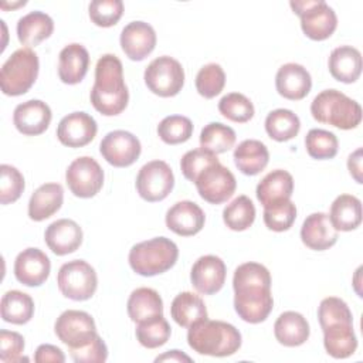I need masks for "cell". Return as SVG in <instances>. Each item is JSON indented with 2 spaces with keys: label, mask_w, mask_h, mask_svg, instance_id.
Returning <instances> with one entry per match:
<instances>
[{
  "label": "cell",
  "mask_w": 363,
  "mask_h": 363,
  "mask_svg": "<svg viewBox=\"0 0 363 363\" xmlns=\"http://www.w3.org/2000/svg\"><path fill=\"white\" fill-rule=\"evenodd\" d=\"M102 157L115 167H128L140 156L139 139L128 130H112L104 136L99 145Z\"/></svg>",
  "instance_id": "obj_14"
},
{
  "label": "cell",
  "mask_w": 363,
  "mask_h": 363,
  "mask_svg": "<svg viewBox=\"0 0 363 363\" xmlns=\"http://www.w3.org/2000/svg\"><path fill=\"white\" fill-rule=\"evenodd\" d=\"M194 183L200 197L210 204H221L227 201L237 187L234 174L220 162L203 170Z\"/></svg>",
  "instance_id": "obj_13"
},
{
  "label": "cell",
  "mask_w": 363,
  "mask_h": 363,
  "mask_svg": "<svg viewBox=\"0 0 363 363\" xmlns=\"http://www.w3.org/2000/svg\"><path fill=\"white\" fill-rule=\"evenodd\" d=\"M159 138L167 145H179L190 139L193 135V123L187 116L170 115L157 125Z\"/></svg>",
  "instance_id": "obj_41"
},
{
  "label": "cell",
  "mask_w": 363,
  "mask_h": 363,
  "mask_svg": "<svg viewBox=\"0 0 363 363\" xmlns=\"http://www.w3.org/2000/svg\"><path fill=\"white\" fill-rule=\"evenodd\" d=\"M51 271L50 258L40 248L23 250L14 261V275L26 286L43 285Z\"/></svg>",
  "instance_id": "obj_16"
},
{
  "label": "cell",
  "mask_w": 363,
  "mask_h": 363,
  "mask_svg": "<svg viewBox=\"0 0 363 363\" xmlns=\"http://www.w3.org/2000/svg\"><path fill=\"white\" fill-rule=\"evenodd\" d=\"M57 337L69 349H77L88 345L98 333L94 318L77 309L62 312L54 325Z\"/></svg>",
  "instance_id": "obj_9"
},
{
  "label": "cell",
  "mask_w": 363,
  "mask_h": 363,
  "mask_svg": "<svg viewBox=\"0 0 363 363\" xmlns=\"http://www.w3.org/2000/svg\"><path fill=\"white\" fill-rule=\"evenodd\" d=\"M54 31L52 18L43 11H30L17 21V38L30 47L38 45Z\"/></svg>",
  "instance_id": "obj_30"
},
{
  "label": "cell",
  "mask_w": 363,
  "mask_h": 363,
  "mask_svg": "<svg viewBox=\"0 0 363 363\" xmlns=\"http://www.w3.org/2000/svg\"><path fill=\"white\" fill-rule=\"evenodd\" d=\"M347 169L357 183H362V149H356L347 159Z\"/></svg>",
  "instance_id": "obj_53"
},
{
  "label": "cell",
  "mask_w": 363,
  "mask_h": 363,
  "mask_svg": "<svg viewBox=\"0 0 363 363\" xmlns=\"http://www.w3.org/2000/svg\"><path fill=\"white\" fill-rule=\"evenodd\" d=\"M65 182L74 196L89 199L102 189L104 170L94 157L81 156L68 166Z\"/></svg>",
  "instance_id": "obj_11"
},
{
  "label": "cell",
  "mask_w": 363,
  "mask_h": 363,
  "mask_svg": "<svg viewBox=\"0 0 363 363\" xmlns=\"http://www.w3.org/2000/svg\"><path fill=\"white\" fill-rule=\"evenodd\" d=\"M301 121L296 113L289 109L271 111L265 118V130L268 136L277 142H286L298 135Z\"/></svg>",
  "instance_id": "obj_36"
},
{
  "label": "cell",
  "mask_w": 363,
  "mask_h": 363,
  "mask_svg": "<svg viewBox=\"0 0 363 363\" xmlns=\"http://www.w3.org/2000/svg\"><path fill=\"white\" fill-rule=\"evenodd\" d=\"M218 163V157L217 155L199 147V149H193L189 150L187 153L183 155L182 160H180V169L183 176L190 180V182H196L197 176L206 170L208 166Z\"/></svg>",
  "instance_id": "obj_46"
},
{
  "label": "cell",
  "mask_w": 363,
  "mask_h": 363,
  "mask_svg": "<svg viewBox=\"0 0 363 363\" xmlns=\"http://www.w3.org/2000/svg\"><path fill=\"white\" fill-rule=\"evenodd\" d=\"M323 330V346L326 352L335 359H346L357 349V337L353 325L337 323L330 325Z\"/></svg>",
  "instance_id": "obj_31"
},
{
  "label": "cell",
  "mask_w": 363,
  "mask_h": 363,
  "mask_svg": "<svg viewBox=\"0 0 363 363\" xmlns=\"http://www.w3.org/2000/svg\"><path fill=\"white\" fill-rule=\"evenodd\" d=\"M52 113L50 106L40 99H30L18 104L13 113L16 129L27 136H37L47 130Z\"/></svg>",
  "instance_id": "obj_18"
},
{
  "label": "cell",
  "mask_w": 363,
  "mask_h": 363,
  "mask_svg": "<svg viewBox=\"0 0 363 363\" xmlns=\"http://www.w3.org/2000/svg\"><path fill=\"white\" fill-rule=\"evenodd\" d=\"M294 191L291 173L282 169L269 172L257 186V199L265 207L278 201L289 200Z\"/></svg>",
  "instance_id": "obj_28"
},
{
  "label": "cell",
  "mask_w": 363,
  "mask_h": 363,
  "mask_svg": "<svg viewBox=\"0 0 363 363\" xmlns=\"http://www.w3.org/2000/svg\"><path fill=\"white\" fill-rule=\"evenodd\" d=\"M309 333V323L299 312H284L274 323V335L277 340L288 347L303 345L308 340Z\"/></svg>",
  "instance_id": "obj_27"
},
{
  "label": "cell",
  "mask_w": 363,
  "mask_h": 363,
  "mask_svg": "<svg viewBox=\"0 0 363 363\" xmlns=\"http://www.w3.org/2000/svg\"><path fill=\"white\" fill-rule=\"evenodd\" d=\"M170 315L177 325L190 328L191 325L207 319V309L199 295L193 292H182L173 299Z\"/></svg>",
  "instance_id": "obj_34"
},
{
  "label": "cell",
  "mask_w": 363,
  "mask_h": 363,
  "mask_svg": "<svg viewBox=\"0 0 363 363\" xmlns=\"http://www.w3.org/2000/svg\"><path fill=\"white\" fill-rule=\"evenodd\" d=\"M0 174V203H14L24 191V177L14 166L10 164H1Z\"/></svg>",
  "instance_id": "obj_49"
},
{
  "label": "cell",
  "mask_w": 363,
  "mask_h": 363,
  "mask_svg": "<svg viewBox=\"0 0 363 363\" xmlns=\"http://www.w3.org/2000/svg\"><path fill=\"white\" fill-rule=\"evenodd\" d=\"M268 160V149L261 140L245 139L234 149V163L242 174H258L267 167Z\"/></svg>",
  "instance_id": "obj_29"
},
{
  "label": "cell",
  "mask_w": 363,
  "mask_h": 363,
  "mask_svg": "<svg viewBox=\"0 0 363 363\" xmlns=\"http://www.w3.org/2000/svg\"><path fill=\"white\" fill-rule=\"evenodd\" d=\"M0 311L4 322L24 325L34 315V301L26 292L17 289L7 291L1 298Z\"/></svg>",
  "instance_id": "obj_35"
},
{
  "label": "cell",
  "mask_w": 363,
  "mask_h": 363,
  "mask_svg": "<svg viewBox=\"0 0 363 363\" xmlns=\"http://www.w3.org/2000/svg\"><path fill=\"white\" fill-rule=\"evenodd\" d=\"M174 186L170 166L163 160H152L143 164L136 176V190L146 201H160L169 196Z\"/></svg>",
  "instance_id": "obj_10"
},
{
  "label": "cell",
  "mask_w": 363,
  "mask_h": 363,
  "mask_svg": "<svg viewBox=\"0 0 363 363\" xmlns=\"http://www.w3.org/2000/svg\"><path fill=\"white\" fill-rule=\"evenodd\" d=\"M234 309L248 323L264 322L272 311L274 299L269 286L248 285L234 289Z\"/></svg>",
  "instance_id": "obj_12"
},
{
  "label": "cell",
  "mask_w": 363,
  "mask_h": 363,
  "mask_svg": "<svg viewBox=\"0 0 363 363\" xmlns=\"http://www.w3.org/2000/svg\"><path fill=\"white\" fill-rule=\"evenodd\" d=\"M38 55L28 47L16 50L0 69V86L4 95L26 94L38 77Z\"/></svg>",
  "instance_id": "obj_5"
},
{
  "label": "cell",
  "mask_w": 363,
  "mask_h": 363,
  "mask_svg": "<svg viewBox=\"0 0 363 363\" xmlns=\"http://www.w3.org/2000/svg\"><path fill=\"white\" fill-rule=\"evenodd\" d=\"M311 113L315 121L339 129H354L362 121L360 105L337 89H325L311 104Z\"/></svg>",
  "instance_id": "obj_3"
},
{
  "label": "cell",
  "mask_w": 363,
  "mask_h": 363,
  "mask_svg": "<svg viewBox=\"0 0 363 363\" xmlns=\"http://www.w3.org/2000/svg\"><path fill=\"white\" fill-rule=\"evenodd\" d=\"M295 218L296 207L291 200L278 201L264 207V223L272 231L281 233L289 230Z\"/></svg>",
  "instance_id": "obj_44"
},
{
  "label": "cell",
  "mask_w": 363,
  "mask_h": 363,
  "mask_svg": "<svg viewBox=\"0 0 363 363\" xmlns=\"http://www.w3.org/2000/svg\"><path fill=\"white\" fill-rule=\"evenodd\" d=\"M172 333L169 322L159 315L156 318L139 322L136 325V339L139 343L147 349H156L163 346Z\"/></svg>",
  "instance_id": "obj_39"
},
{
  "label": "cell",
  "mask_w": 363,
  "mask_h": 363,
  "mask_svg": "<svg viewBox=\"0 0 363 363\" xmlns=\"http://www.w3.org/2000/svg\"><path fill=\"white\" fill-rule=\"evenodd\" d=\"M248 285H259L271 288L269 271L258 262H245L237 267L233 277V288H241Z\"/></svg>",
  "instance_id": "obj_48"
},
{
  "label": "cell",
  "mask_w": 363,
  "mask_h": 363,
  "mask_svg": "<svg viewBox=\"0 0 363 363\" xmlns=\"http://www.w3.org/2000/svg\"><path fill=\"white\" fill-rule=\"evenodd\" d=\"M224 224L233 231L250 228L255 220V207L250 197L238 196L223 210Z\"/></svg>",
  "instance_id": "obj_37"
},
{
  "label": "cell",
  "mask_w": 363,
  "mask_h": 363,
  "mask_svg": "<svg viewBox=\"0 0 363 363\" xmlns=\"http://www.w3.org/2000/svg\"><path fill=\"white\" fill-rule=\"evenodd\" d=\"M98 130L96 121L86 112H72L57 126L58 140L68 147H82L94 140Z\"/></svg>",
  "instance_id": "obj_15"
},
{
  "label": "cell",
  "mask_w": 363,
  "mask_h": 363,
  "mask_svg": "<svg viewBox=\"0 0 363 363\" xmlns=\"http://www.w3.org/2000/svg\"><path fill=\"white\" fill-rule=\"evenodd\" d=\"M24 4H26V1H18L17 4H13V3H11V9H13V7H18V6H24ZM0 7H1V9H7L9 6L4 4V3H0Z\"/></svg>",
  "instance_id": "obj_55"
},
{
  "label": "cell",
  "mask_w": 363,
  "mask_h": 363,
  "mask_svg": "<svg viewBox=\"0 0 363 363\" xmlns=\"http://www.w3.org/2000/svg\"><path fill=\"white\" fill-rule=\"evenodd\" d=\"M187 342L200 354L225 357L241 347V333L231 323L203 319L189 328Z\"/></svg>",
  "instance_id": "obj_2"
},
{
  "label": "cell",
  "mask_w": 363,
  "mask_h": 363,
  "mask_svg": "<svg viewBox=\"0 0 363 363\" xmlns=\"http://www.w3.org/2000/svg\"><path fill=\"white\" fill-rule=\"evenodd\" d=\"M328 65L335 79L352 84L362 74V54L352 45H340L330 52Z\"/></svg>",
  "instance_id": "obj_25"
},
{
  "label": "cell",
  "mask_w": 363,
  "mask_h": 363,
  "mask_svg": "<svg viewBox=\"0 0 363 363\" xmlns=\"http://www.w3.org/2000/svg\"><path fill=\"white\" fill-rule=\"evenodd\" d=\"M225 85V74L224 69L221 68L220 64L211 62L200 68L196 77V89L197 92L207 98L211 99L217 96Z\"/></svg>",
  "instance_id": "obj_43"
},
{
  "label": "cell",
  "mask_w": 363,
  "mask_h": 363,
  "mask_svg": "<svg viewBox=\"0 0 363 363\" xmlns=\"http://www.w3.org/2000/svg\"><path fill=\"white\" fill-rule=\"evenodd\" d=\"M179 257L177 245L166 237H155L135 244L129 251L130 268L142 277H153L170 269Z\"/></svg>",
  "instance_id": "obj_4"
},
{
  "label": "cell",
  "mask_w": 363,
  "mask_h": 363,
  "mask_svg": "<svg viewBox=\"0 0 363 363\" xmlns=\"http://www.w3.org/2000/svg\"><path fill=\"white\" fill-rule=\"evenodd\" d=\"M318 318L322 329L337 323L353 325V316L347 303L336 296H328L320 302L318 308Z\"/></svg>",
  "instance_id": "obj_45"
},
{
  "label": "cell",
  "mask_w": 363,
  "mask_h": 363,
  "mask_svg": "<svg viewBox=\"0 0 363 363\" xmlns=\"http://www.w3.org/2000/svg\"><path fill=\"white\" fill-rule=\"evenodd\" d=\"M330 223L337 231H352L362 223V203L352 194H340L335 199L329 213Z\"/></svg>",
  "instance_id": "obj_33"
},
{
  "label": "cell",
  "mask_w": 363,
  "mask_h": 363,
  "mask_svg": "<svg viewBox=\"0 0 363 363\" xmlns=\"http://www.w3.org/2000/svg\"><path fill=\"white\" fill-rule=\"evenodd\" d=\"M128 315L135 322H143L163 315V301L152 288H138L128 299Z\"/></svg>",
  "instance_id": "obj_32"
},
{
  "label": "cell",
  "mask_w": 363,
  "mask_h": 363,
  "mask_svg": "<svg viewBox=\"0 0 363 363\" xmlns=\"http://www.w3.org/2000/svg\"><path fill=\"white\" fill-rule=\"evenodd\" d=\"M89 17L99 27L115 26L123 14V3L121 0H94L89 3Z\"/></svg>",
  "instance_id": "obj_47"
},
{
  "label": "cell",
  "mask_w": 363,
  "mask_h": 363,
  "mask_svg": "<svg viewBox=\"0 0 363 363\" xmlns=\"http://www.w3.org/2000/svg\"><path fill=\"white\" fill-rule=\"evenodd\" d=\"M129 91L123 81V67L113 54L102 55L95 67V82L91 89L92 106L105 116L119 115L128 105Z\"/></svg>",
  "instance_id": "obj_1"
},
{
  "label": "cell",
  "mask_w": 363,
  "mask_h": 363,
  "mask_svg": "<svg viewBox=\"0 0 363 363\" xmlns=\"http://www.w3.org/2000/svg\"><path fill=\"white\" fill-rule=\"evenodd\" d=\"M235 143V132L233 128L221 123L211 122L201 129L200 146L214 155L230 150Z\"/></svg>",
  "instance_id": "obj_38"
},
{
  "label": "cell",
  "mask_w": 363,
  "mask_h": 363,
  "mask_svg": "<svg viewBox=\"0 0 363 363\" xmlns=\"http://www.w3.org/2000/svg\"><path fill=\"white\" fill-rule=\"evenodd\" d=\"M156 45V33L145 21H132L121 33V47L132 61L145 60Z\"/></svg>",
  "instance_id": "obj_19"
},
{
  "label": "cell",
  "mask_w": 363,
  "mask_h": 363,
  "mask_svg": "<svg viewBox=\"0 0 363 363\" xmlns=\"http://www.w3.org/2000/svg\"><path fill=\"white\" fill-rule=\"evenodd\" d=\"M225 274V264L220 257L203 255L193 264L190 281L200 294L213 295L223 288Z\"/></svg>",
  "instance_id": "obj_17"
},
{
  "label": "cell",
  "mask_w": 363,
  "mask_h": 363,
  "mask_svg": "<svg viewBox=\"0 0 363 363\" xmlns=\"http://www.w3.org/2000/svg\"><path fill=\"white\" fill-rule=\"evenodd\" d=\"M34 360L37 363H47V362H65V356L62 350L54 345H40L34 353Z\"/></svg>",
  "instance_id": "obj_52"
},
{
  "label": "cell",
  "mask_w": 363,
  "mask_h": 363,
  "mask_svg": "<svg viewBox=\"0 0 363 363\" xmlns=\"http://www.w3.org/2000/svg\"><path fill=\"white\" fill-rule=\"evenodd\" d=\"M155 360L156 362H191V359L187 354H184L180 350H176V349L169 350L164 354L157 356Z\"/></svg>",
  "instance_id": "obj_54"
},
{
  "label": "cell",
  "mask_w": 363,
  "mask_h": 363,
  "mask_svg": "<svg viewBox=\"0 0 363 363\" xmlns=\"http://www.w3.org/2000/svg\"><path fill=\"white\" fill-rule=\"evenodd\" d=\"M24 352V337L13 330H0V360L3 363H13L28 360L21 357Z\"/></svg>",
  "instance_id": "obj_50"
},
{
  "label": "cell",
  "mask_w": 363,
  "mask_h": 363,
  "mask_svg": "<svg viewBox=\"0 0 363 363\" xmlns=\"http://www.w3.org/2000/svg\"><path fill=\"white\" fill-rule=\"evenodd\" d=\"M69 354L77 363H102L108 359V347L102 337L96 335L88 345L69 349Z\"/></svg>",
  "instance_id": "obj_51"
},
{
  "label": "cell",
  "mask_w": 363,
  "mask_h": 363,
  "mask_svg": "<svg viewBox=\"0 0 363 363\" xmlns=\"http://www.w3.org/2000/svg\"><path fill=\"white\" fill-rule=\"evenodd\" d=\"M58 289L72 301L92 298L98 286L95 269L84 259H72L61 265L57 275Z\"/></svg>",
  "instance_id": "obj_7"
},
{
  "label": "cell",
  "mask_w": 363,
  "mask_h": 363,
  "mask_svg": "<svg viewBox=\"0 0 363 363\" xmlns=\"http://www.w3.org/2000/svg\"><path fill=\"white\" fill-rule=\"evenodd\" d=\"M204 221V211L190 200L177 201L166 213L167 228L182 237H190L201 231Z\"/></svg>",
  "instance_id": "obj_20"
},
{
  "label": "cell",
  "mask_w": 363,
  "mask_h": 363,
  "mask_svg": "<svg viewBox=\"0 0 363 363\" xmlns=\"http://www.w3.org/2000/svg\"><path fill=\"white\" fill-rule=\"evenodd\" d=\"M275 86L281 96L291 101H299L309 94L312 88V78L303 65L288 62L278 69Z\"/></svg>",
  "instance_id": "obj_22"
},
{
  "label": "cell",
  "mask_w": 363,
  "mask_h": 363,
  "mask_svg": "<svg viewBox=\"0 0 363 363\" xmlns=\"http://www.w3.org/2000/svg\"><path fill=\"white\" fill-rule=\"evenodd\" d=\"M89 67V54L78 43L65 45L58 57V77L64 84L75 85L84 79Z\"/></svg>",
  "instance_id": "obj_24"
},
{
  "label": "cell",
  "mask_w": 363,
  "mask_h": 363,
  "mask_svg": "<svg viewBox=\"0 0 363 363\" xmlns=\"http://www.w3.org/2000/svg\"><path fill=\"white\" fill-rule=\"evenodd\" d=\"M44 240L54 254L67 255L77 251L82 244V230L74 220L60 218L47 227Z\"/></svg>",
  "instance_id": "obj_23"
},
{
  "label": "cell",
  "mask_w": 363,
  "mask_h": 363,
  "mask_svg": "<svg viewBox=\"0 0 363 363\" xmlns=\"http://www.w3.org/2000/svg\"><path fill=\"white\" fill-rule=\"evenodd\" d=\"M291 9L301 17V28L306 37L315 41L329 38L336 27L337 17L332 7L323 0H292Z\"/></svg>",
  "instance_id": "obj_6"
},
{
  "label": "cell",
  "mask_w": 363,
  "mask_h": 363,
  "mask_svg": "<svg viewBox=\"0 0 363 363\" xmlns=\"http://www.w3.org/2000/svg\"><path fill=\"white\" fill-rule=\"evenodd\" d=\"M145 84L153 94L169 98L177 95L184 84V69L182 64L169 57L155 58L145 69Z\"/></svg>",
  "instance_id": "obj_8"
},
{
  "label": "cell",
  "mask_w": 363,
  "mask_h": 363,
  "mask_svg": "<svg viewBox=\"0 0 363 363\" xmlns=\"http://www.w3.org/2000/svg\"><path fill=\"white\" fill-rule=\"evenodd\" d=\"M301 240L311 250L325 251L336 244L337 230L330 223L329 214L312 213L302 224Z\"/></svg>",
  "instance_id": "obj_21"
},
{
  "label": "cell",
  "mask_w": 363,
  "mask_h": 363,
  "mask_svg": "<svg viewBox=\"0 0 363 363\" xmlns=\"http://www.w3.org/2000/svg\"><path fill=\"white\" fill-rule=\"evenodd\" d=\"M64 201V189L58 183L41 184L30 197L28 217L34 221H43L55 214Z\"/></svg>",
  "instance_id": "obj_26"
},
{
  "label": "cell",
  "mask_w": 363,
  "mask_h": 363,
  "mask_svg": "<svg viewBox=\"0 0 363 363\" xmlns=\"http://www.w3.org/2000/svg\"><path fill=\"white\" fill-rule=\"evenodd\" d=\"M220 113L237 123L248 122L254 116L252 102L240 92H231L224 95L218 102Z\"/></svg>",
  "instance_id": "obj_42"
},
{
  "label": "cell",
  "mask_w": 363,
  "mask_h": 363,
  "mask_svg": "<svg viewBox=\"0 0 363 363\" xmlns=\"http://www.w3.org/2000/svg\"><path fill=\"white\" fill-rule=\"evenodd\" d=\"M337 138L325 129H311L305 136V147L311 157L318 160L332 159L337 153Z\"/></svg>",
  "instance_id": "obj_40"
}]
</instances>
